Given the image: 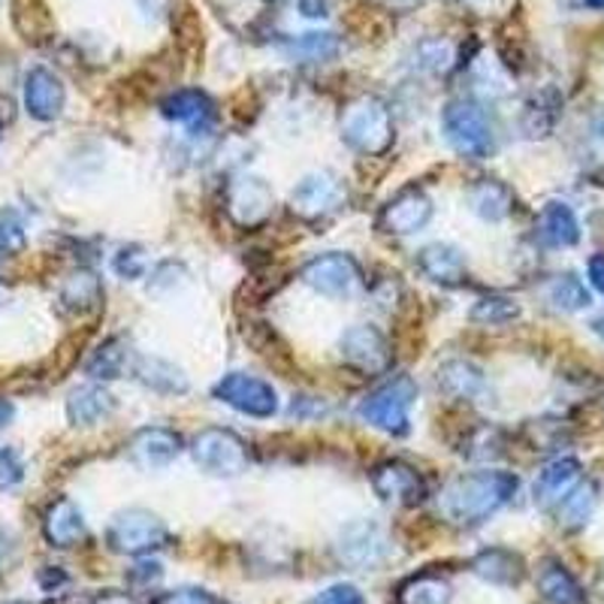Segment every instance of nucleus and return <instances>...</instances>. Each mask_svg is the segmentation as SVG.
<instances>
[{"label": "nucleus", "instance_id": "1", "mask_svg": "<svg viewBox=\"0 0 604 604\" xmlns=\"http://www.w3.org/2000/svg\"><path fill=\"white\" fill-rule=\"evenodd\" d=\"M517 490H520V477L505 469L457 474L453 481L441 486L439 514L451 526L472 529L496 517L502 508H508Z\"/></svg>", "mask_w": 604, "mask_h": 604}, {"label": "nucleus", "instance_id": "2", "mask_svg": "<svg viewBox=\"0 0 604 604\" xmlns=\"http://www.w3.org/2000/svg\"><path fill=\"white\" fill-rule=\"evenodd\" d=\"M441 133L453 152L472 161H484L496 152V131L486 109L472 97H457L441 109Z\"/></svg>", "mask_w": 604, "mask_h": 604}, {"label": "nucleus", "instance_id": "3", "mask_svg": "<svg viewBox=\"0 0 604 604\" xmlns=\"http://www.w3.org/2000/svg\"><path fill=\"white\" fill-rule=\"evenodd\" d=\"M339 133L342 140L354 152L375 157L384 154L396 140V128H393V112L381 97H356L354 103H348L339 121Z\"/></svg>", "mask_w": 604, "mask_h": 604}, {"label": "nucleus", "instance_id": "4", "mask_svg": "<svg viewBox=\"0 0 604 604\" xmlns=\"http://www.w3.org/2000/svg\"><path fill=\"white\" fill-rule=\"evenodd\" d=\"M417 403V384L408 375L384 381L356 405V417L387 436H408L411 405Z\"/></svg>", "mask_w": 604, "mask_h": 604}, {"label": "nucleus", "instance_id": "5", "mask_svg": "<svg viewBox=\"0 0 604 604\" xmlns=\"http://www.w3.org/2000/svg\"><path fill=\"white\" fill-rule=\"evenodd\" d=\"M190 457L197 469L212 477H239L249 469V448L233 429L206 427L190 439Z\"/></svg>", "mask_w": 604, "mask_h": 604}, {"label": "nucleus", "instance_id": "6", "mask_svg": "<svg viewBox=\"0 0 604 604\" xmlns=\"http://www.w3.org/2000/svg\"><path fill=\"white\" fill-rule=\"evenodd\" d=\"M391 535L378 520H360L344 523L339 535H336V557L342 559L348 569L356 571H375L381 569L387 557H391Z\"/></svg>", "mask_w": 604, "mask_h": 604}, {"label": "nucleus", "instance_id": "7", "mask_svg": "<svg viewBox=\"0 0 604 604\" xmlns=\"http://www.w3.org/2000/svg\"><path fill=\"white\" fill-rule=\"evenodd\" d=\"M166 541H169V529L164 520L145 508L121 510L107 529V545L124 557H145L152 550L166 547Z\"/></svg>", "mask_w": 604, "mask_h": 604}, {"label": "nucleus", "instance_id": "8", "mask_svg": "<svg viewBox=\"0 0 604 604\" xmlns=\"http://www.w3.org/2000/svg\"><path fill=\"white\" fill-rule=\"evenodd\" d=\"M299 278L306 282L315 294L330 299H348L354 297L356 290L363 287V273L351 254L342 251H327L318 254L299 270Z\"/></svg>", "mask_w": 604, "mask_h": 604}, {"label": "nucleus", "instance_id": "9", "mask_svg": "<svg viewBox=\"0 0 604 604\" xmlns=\"http://www.w3.org/2000/svg\"><path fill=\"white\" fill-rule=\"evenodd\" d=\"M212 396L218 403L237 408L239 415L257 417V420H270L278 415V393L270 381L254 378L245 372H230L215 384Z\"/></svg>", "mask_w": 604, "mask_h": 604}, {"label": "nucleus", "instance_id": "10", "mask_svg": "<svg viewBox=\"0 0 604 604\" xmlns=\"http://www.w3.org/2000/svg\"><path fill=\"white\" fill-rule=\"evenodd\" d=\"M348 200L344 182L336 173H308L297 182V188L290 190V209L303 221H320L327 215H336Z\"/></svg>", "mask_w": 604, "mask_h": 604}, {"label": "nucleus", "instance_id": "11", "mask_svg": "<svg viewBox=\"0 0 604 604\" xmlns=\"http://www.w3.org/2000/svg\"><path fill=\"white\" fill-rule=\"evenodd\" d=\"M344 363L354 366L363 375H384L393 363V351L387 336L375 323H354L339 339Z\"/></svg>", "mask_w": 604, "mask_h": 604}, {"label": "nucleus", "instance_id": "12", "mask_svg": "<svg viewBox=\"0 0 604 604\" xmlns=\"http://www.w3.org/2000/svg\"><path fill=\"white\" fill-rule=\"evenodd\" d=\"M275 209V194L270 182L261 176L242 173L230 185H227V215L237 221L239 227H257L263 224Z\"/></svg>", "mask_w": 604, "mask_h": 604}, {"label": "nucleus", "instance_id": "13", "mask_svg": "<svg viewBox=\"0 0 604 604\" xmlns=\"http://www.w3.org/2000/svg\"><path fill=\"white\" fill-rule=\"evenodd\" d=\"M369 481H372L375 496L391 502V505L411 508V505H420L427 498V481H424V474L403 460H387L375 465L372 474H369Z\"/></svg>", "mask_w": 604, "mask_h": 604}, {"label": "nucleus", "instance_id": "14", "mask_svg": "<svg viewBox=\"0 0 604 604\" xmlns=\"http://www.w3.org/2000/svg\"><path fill=\"white\" fill-rule=\"evenodd\" d=\"M166 121L185 128L190 136H209L218 124V107L215 100L200 88H178L161 103Z\"/></svg>", "mask_w": 604, "mask_h": 604}, {"label": "nucleus", "instance_id": "15", "mask_svg": "<svg viewBox=\"0 0 604 604\" xmlns=\"http://www.w3.org/2000/svg\"><path fill=\"white\" fill-rule=\"evenodd\" d=\"M432 221V200L424 188H405L378 215V230L391 237H415Z\"/></svg>", "mask_w": 604, "mask_h": 604}, {"label": "nucleus", "instance_id": "16", "mask_svg": "<svg viewBox=\"0 0 604 604\" xmlns=\"http://www.w3.org/2000/svg\"><path fill=\"white\" fill-rule=\"evenodd\" d=\"M67 91L48 67H34L24 76V109L36 121H55L64 112Z\"/></svg>", "mask_w": 604, "mask_h": 604}, {"label": "nucleus", "instance_id": "17", "mask_svg": "<svg viewBox=\"0 0 604 604\" xmlns=\"http://www.w3.org/2000/svg\"><path fill=\"white\" fill-rule=\"evenodd\" d=\"M182 453V436L166 427H145L131 439V460L143 472H161Z\"/></svg>", "mask_w": 604, "mask_h": 604}, {"label": "nucleus", "instance_id": "18", "mask_svg": "<svg viewBox=\"0 0 604 604\" xmlns=\"http://www.w3.org/2000/svg\"><path fill=\"white\" fill-rule=\"evenodd\" d=\"M417 270L424 278H429L432 285L441 287H460L469 278V263L457 245L448 242H432L417 254Z\"/></svg>", "mask_w": 604, "mask_h": 604}, {"label": "nucleus", "instance_id": "19", "mask_svg": "<svg viewBox=\"0 0 604 604\" xmlns=\"http://www.w3.org/2000/svg\"><path fill=\"white\" fill-rule=\"evenodd\" d=\"M581 460H574V457H559V460L547 462L545 469L538 472V481H535V502L541 508L559 505L574 486L581 484Z\"/></svg>", "mask_w": 604, "mask_h": 604}, {"label": "nucleus", "instance_id": "20", "mask_svg": "<svg viewBox=\"0 0 604 604\" xmlns=\"http://www.w3.org/2000/svg\"><path fill=\"white\" fill-rule=\"evenodd\" d=\"M465 202L481 221L498 224L514 212V190L498 178H477L472 188L465 190Z\"/></svg>", "mask_w": 604, "mask_h": 604}, {"label": "nucleus", "instance_id": "21", "mask_svg": "<svg viewBox=\"0 0 604 604\" xmlns=\"http://www.w3.org/2000/svg\"><path fill=\"white\" fill-rule=\"evenodd\" d=\"M472 571L493 586H517L526 578V562L508 547H486L472 559Z\"/></svg>", "mask_w": 604, "mask_h": 604}, {"label": "nucleus", "instance_id": "22", "mask_svg": "<svg viewBox=\"0 0 604 604\" xmlns=\"http://www.w3.org/2000/svg\"><path fill=\"white\" fill-rule=\"evenodd\" d=\"M538 237L550 249H574L581 242V221L569 202H547L538 215Z\"/></svg>", "mask_w": 604, "mask_h": 604}, {"label": "nucleus", "instance_id": "23", "mask_svg": "<svg viewBox=\"0 0 604 604\" xmlns=\"http://www.w3.org/2000/svg\"><path fill=\"white\" fill-rule=\"evenodd\" d=\"M436 384L448 399L457 403H472L486 391V378L472 360H448L436 372Z\"/></svg>", "mask_w": 604, "mask_h": 604}, {"label": "nucleus", "instance_id": "24", "mask_svg": "<svg viewBox=\"0 0 604 604\" xmlns=\"http://www.w3.org/2000/svg\"><path fill=\"white\" fill-rule=\"evenodd\" d=\"M112 408H116V399H112V393L107 387H100V384H83V387H76L70 393V399H67V417H70L73 427H97V424H103L109 415H112Z\"/></svg>", "mask_w": 604, "mask_h": 604}, {"label": "nucleus", "instance_id": "25", "mask_svg": "<svg viewBox=\"0 0 604 604\" xmlns=\"http://www.w3.org/2000/svg\"><path fill=\"white\" fill-rule=\"evenodd\" d=\"M538 593L547 604H586V590L559 559H545L538 565Z\"/></svg>", "mask_w": 604, "mask_h": 604}, {"label": "nucleus", "instance_id": "26", "mask_svg": "<svg viewBox=\"0 0 604 604\" xmlns=\"http://www.w3.org/2000/svg\"><path fill=\"white\" fill-rule=\"evenodd\" d=\"M43 532H46L48 545L58 547V550L76 547L85 538L83 510L76 508L70 498H58V502L46 510Z\"/></svg>", "mask_w": 604, "mask_h": 604}, {"label": "nucleus", "instance_id": "27", "mask_svg": "<svg viewBox=\"0 0 604 604\" xmlns=\"http://www.w3.org/2000/svg\"><path fill=\"white\" fill-rule=\"evenodd\" d=\"M559 116H562V95H559L557 88H541V91H535V95L526 100V107H523L520 116V128L526 136L541 140V136H550V133H553Z\"/></svg>", "mask_w": 604, "mask_h": 604}, {"label": "nucleus", "instance_id": "28", "mask_svg": "<svg viewBox=\"0 0 604 604\" xmlns=\"http://www.w3.org/2000/svg\"><path fill=\"white\" fill-rule=\"evenodd\" d=\"M451 581L441 578L439 571H420L396 590V604H451Z\"/></svg>", "mask_w": 604, "mask_h": 604}, {"label": "nucleus", "instance_id": "29", "mask_svg": "<svg viewBox=\"0 0 604 604\" xmlns=\"http://www.w3.org/2000/svg\"><path fill=\"white\" fill-rule=\"evenodd\" d=\"M595 508H598V486H595L593 481H581V484L574 486L569 496L557 505L559 526H562L565 532H578V529H583V526L590 523Z\"/></svg>", "mask_w": 604, "mask_h": 604}, {"label": "nucleus", "instance_id": "30", "mask_svg": "<svg viewBox=\"0 0 604 604\" xmlns=\"http://www.w3.org/2000/svg\"><path fill=\"white\" fill-rule=\"evenodd\" d=\"M136 378L143 381L149 391L161 393V396H182V393H188L185 372L173 366V363L161 360V356H145V360H140Z\"/></svg>", "mask_w": 604, "mask_h": 604}, {"label": "nucleus", "instance_id": "31", "mask_svg": "<svg viewBox=\"0 0 604 604\" xmlns=\"http://www.w3.org/2000/svg\"><path fill=\"white\" fill-rule=\"evenodd\" d=\"M58 303L64 311L88 315V311H97L100 303H103V287L97 282V275L76 273L64 282V287H61Z\"/></svg>", "mask_w": 604, "mask_h": 604}, {"label": "nucleus", "instance_id": "32", "mask_svg": "<svg viewBox=\"0 0 604 604\" xmlns=\"http://www.w3.org/2000/svg\"><path fill=\"white\" fill-rule=\"evenodd\" d=\"M128 366H131V348H128L124 339L116 336V339H109V342H103L97 348L85 369H88V375L97 381H116L128 372Z\"/></svg>", "mask_w": 604, "mask_h": 604}, {"label": "nucleus", "instance_id": "33", "mask_svg": "<svg viewBox=\"0 0 604 604\" xmlns=\"http://www.w3.org/2000/svg\"><path fill=\"white\" fill-rule=\"evenodd\" d=\"M547 299H550L559 311H583V308H590V303H593L586 285H583L574 273L553 275L550 285H547Z\"/></svg>", "mask_w": 604, "mask_h": 604}, {"label": "nucleus", "instance_id": "34", "mask_svg": "<svg viewBox=\"0 0 604 604\" xmlns=\"http://www.w3.org/2000/svg\"><path fill=\"white\" fill-rule=\"evenodd\" d=\"M451 64H453L451 43H444V40H439V36L420 40V43L411 48V67L420 73L441 76V73L451 70Z\"/></svg>", "mask_w": 604, "mask_h": 604}, {"label": "nucleus", "instance_id": "35", "mask_svg": "<svg viewBox=\"0 0 604 604\" xmlns=\"http://www.w3.org/2000/svg\"><path fill=\"white\" fill-rule=\"evenodd\" d=\"M287 58L297 61H332L339 55V36L336 34H299L285 43Z\"/></svg>", "mask_w": 604, "mask_h": 604}, {"label": "nucleus", "instance_id": "36", "mask_svg": "<svg viewBox=\"0 0 604 604\" xmlns=\"http://www.w3.org/2000/svg\"><path fill=\"white\" fill-rule=\"evenodd\" d=\"M469 318L481 327H502V323H510V320L520 318V303L510 297H502V294H493V297L477 299L469 311Z\"/></svg>", "mask_w": 604, "mask_h": 604}, {"label": "nucleus", "instance_id": "37", "mask_svg": "<svg viewBox=\"0 0 604 604\" xmlns=\"http://www.w3.org/2000/svg\"><path fill=\"white\" fill-rule=\"evenodd\" d=\"M173 28H176L178 34V48L185 52V55H197L202 52V24L197 19V12L185 7L182 12L173 15Z\"/></svg>", "mask_w": 604, "mask_h": 604}, {"label": "nucleus", "instance_id": "38", "mask_svg": "<svg viewBox=\"0 0 604 604\" xmlns=\"http://www.w3.org/2000/svg\"><path fill=\"white\" fill-rule=\"evenodd\" d=\"M15 24H19V31L22 34H28V40H31V34H48L52 31V15H48V10L43 7V0H28L22 7H15Z\"/></svg>", "mask_w": 604, "mask_h": 604}, {"label": "nucleus", "instance_id": "39", "mask_svg": "<svg viewBox=\"0 0 604 604\" xmlns=\"http://www.w3.org/2000/svg\"><path fill=\"white\" fill-rule=\"evenodd\" d=\"M28 242V233H24V221L22 215L15 209H7L0 212V251L7 254H19Z\"/></svg>", "mask_w": 604, "mask_h": 604}, {"label": "nucleus", "instance_id": "40", "mask_svg": "<svg viewBox=\"0 0 604 604\" xmlns=\"http://www.w3.org/2000/svg\"><path fill=\"white\" fill-rule=\"evenodd\" d=\"M112 270L121 275V278H128V282H136V278H143L145 270H149V257H145V251L140 245H124V249L116 254V261H112Z\"/></svg>", "mask_w": 604, "mask_h": 604}, {"label": "nucleus", "instance_id": "41", "mask_svg": "<svg viewBox=\"0 0 604 604\" xmlns=\"http://www.w3.org/2000/svg\"><path fill=\"white\" fill-rule=\"evenodd\" d=\"M152 604H218V598L200 586H178V590L161 593Z\"/></svg>", "mask_w": 604, "mask_h": 604}, {"label": "nucleus", "instance_id": "42", "mask_svg": "<svg viewBox=\"0 0 604 604\" xmlns=\"http://www.w3.org/2000/svg\"><path fill=\"white\" fill-rule=\"evenodd\" d=\"M24 481V465L12 448H0V490H15Z\"/></svg>", "mask_w": 604, "mask_h": 604}, {"label": "nucleus", "instance_id": "43", "mask_svg": "<svg viewBox=\"0 0 604 604\" xmlns=\"http://www.w3.org/2000/svg\"><path fill=\"white\" fill-rule=\"evenodd\" d=\"M311 604H366V595L360 593L354 583H332L323 593L315 595Z\"/></svg>", "mask_w": 604, "mask_h": 604}, {"label": "nucleus", "instance_id": "44", "mask_svg": "<svg viewBox=\"0 0 604 604\" xmlns=\"http://www.w3.org/2000/svg\"><path fill=\"white\" fill-rule=\"evenodd\" d=\"M161 578H164V569H161L157 562H136L131 569V586L145 590V593H149L152 586H157Z\"/></svg>", "mask_w": 604, "mask_h": 604}, {"label": "nucleus", "instance_id": "45", "mask_svg": "<svg viewBox=\"0 0 604 604\" xmlns=\"http://www.w3.org/2000/svg\"><path fill=\"white\" fill-rule=\"evenodd\" d=\"M586 145H590V152H593L598 161H604V112L590 121V131H586Z\"/></svg>", "mask_w": 604, "mask_h": 604}, {"label": "nucleus", "instance_id": "46", "mask_svg": "<svg viewBox=\"0 0 604 604\" xmlns=\"http://www.w3.org/2000/svg\"><path fill=\"white\" fill-rule=\"evenodd\" d=\"M586 273H590V285L604 297V254H593L586 263Z\"/></svg>", "mask_w": 604, "mask_h": 604}, {"label": "nucleus", "instance_id": "47", "mask_svg": "<svg viewBox=\"0 0 604 604\" xmlns=\"http://www.w3.org/2000/svg\"><path fill=\"white\" fill-rule=\"evenodd\" d=\"M299 12L306 19H323V15H330V3L327 0H299Z\"/></svg>", "mask_w": 604, "mask_h": 604}, {"label": "nucleus", "instance_id": "48", "mask_svg": "<svg viewBox=\"0 0 604 604\" xmlns=\"http://www.w3.org/2000/svg\"><path fill=\"white\" fill-rule=\"evenodd\" d=\"M83 604H133L124 593H97L91 598H85Z\"/></svg>", "mask_w": 604, "mask_h": 604}, {"label": "nucleus", "instance_id": "49", "mask_svg": "<svg viewBox=\"0 0 604 604\" xmlns=\"http://www.w3.org/2000/svg\"><path fill=\"white\" fill-rule=\"evenodd\" d=\"M381 7H387V10H396V12H408L415 10V7H420L424 0H378Z\"/></svg>", "mask_w": 604, "mask_h": 604}, {"label": "nucleus", "instance_id": "50", "mask_svg": "<svg viewBox=\"0 0 604 604\" xmlns=\"http://www.w3.org/2000/svg\"><path fill=\"white\" fill-rule=\"evenodd\" d=\"M12 415H15V408H12L10 399H0V427H7L12 420Z\"/></svg>", "mask_w": 604, "mask_h": 604}, {"label": "nucleus", "instance_id": "51", "mask_svg": "<svg viewBox=\"0 0 604 604\" xmlns=\"http://www.w3.org/2000/svg\"><path fill=\"white\" fill-rule=\"evenodd\" d=\"M590 330H593L595 336H598V339H602V342H604V315H602V318L590 320Z\"/></svg>", "mask_w": 604, "mask_h": 604}, {"label": "nucleus", "instance_id": "52", "mask_svg": "<svg viewBox=\"0 0 604 604\" xmlns=\"http://www.w3.org/2000/svg\"><path fill=\"white\" fill-rule=\"evenodd\" d=\"M460 3H469V7H484L490 0H460Z\"/></svg>", "mask_w": 604, "mask_h": 604}, {"label": "nucleus", "instance_id": "53", "mask_svg": "<svg viewBox=\"0 0 604 604\" xmlns=\"http://www.w3.org/2000/svg\"><path fill=\"white\" fill-rule=\"evenodd\" d=\"M586 3H590L593 10H604V0H586Z\"/></svg>", "mask_w": 604, "mask_h": 604}, {"label": "nucleus", "instance_id": "54", "mask_svg": "<svg viewBox=\"0 0 604 604\" xmlns=\"http://www.w3.org/2000/svg\"><path fill=\"white\" fill-rule=\"evenodd\" d=\"M3 299H7V290H3V285H0V306H3Z\"/></svg>", "mask_w": 604, "mask_h": 604}, {"label": "nucleus", "instance_id": "55", "mask_svg": "<svg viewBox=\"0 0 604 604\" xmlns=\"http://www.w3.org/2000/svg\"><path fill=\"white\" fill-rule=\"evenodd\" d=\"M12 604H24V602H12Z\"/></svg>", "mask_w": 604, "mask_h": 604}]
</instances>
